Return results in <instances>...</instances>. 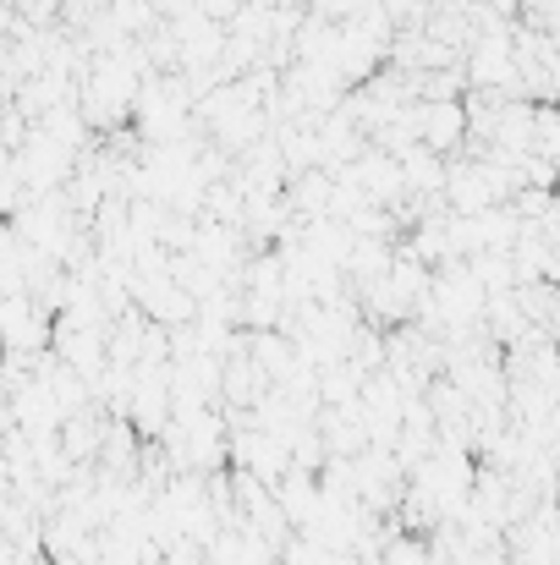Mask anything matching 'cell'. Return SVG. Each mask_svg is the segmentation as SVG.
I'll use <instances>...</instances> for the list:
<instances>
[{
  "instance_id": "6da1fadb",
  "label": "cell",
  "mask_w": 560,
  "mask_h": 565,
  "mask_svg": "<svg viewBox=\"0 0 560 565\" xmlns=\"http://www.w3.org/2000/svg\"><path fill=\"white\" fill-rule=\"evenodd\" d=\"M50 341V313L33 308L28 297H0V347L17 358H33Z\"/></svg>"
}]
</instances>
